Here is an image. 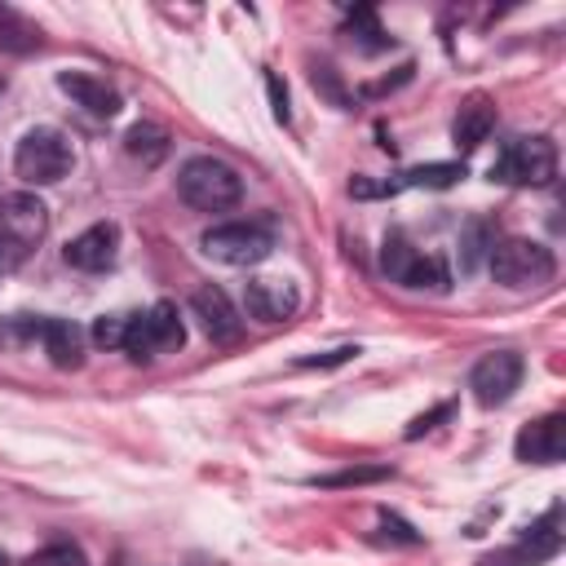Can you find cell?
Returning <instances> with one entry per match:
<instances>
[{
	"mask_svg": "<svg viewBox=\"0 0 566 566\" xmlns=\"http://www.w3.org/2000/svg\"><path fill=\"white\" fill-rule=\"evenodd\" d=\"M177 190L190 208L199 212H226L243 199V177L226 164V159H212V155H195L181 164L177 172Z\"/></svg>",
	"mask_w": 566,
	"mask_h": 566,
	"instance_id": "1",
	"label": "cell"
},
{
	"mask_svg": "<svg viewBox=\"0 0 566 566\" xmlns=\"http://www.w3.org/2000/svg\"><path fill=\"white\" fill-rule=\"evenodd\" d=\"M49 230V208L35 195L0 199V270H18Z\"/></svg>",
	"mask_w": 566,
	"mask_h": 566,
	"instance_id": "2",
	"label": "cell"
},
{
	"mask_svg": "<svg viewBox=\"0 0 566 566\" xmlns=\"http://www.w3.org/2000/svg\"><path fill=\"white\" fill-rule=\"evenodd\" d=\"M71 159H75V150H71V137L62 128H31L13 150V168L27 186L62 181L71 172Z\"/></svg>",
	"mask_w": 566,
	"mask_h": 566,
	"instance_id": "3",
	"label": "cell"
},
{
	"mask_svg": "<svg viewBox=\"0 0 566 566\" xmlns=\"http://www.w3.org/2000/svg\"><path fill=\"white\" fill-rule=\"evenodd\" d=\"M491 177L504 186H548L557 177V146L548 137H513L500 159L491 164Z\"/></svg>",
	"mask_w": 566,
	"mask_h": 566,
	"instance_id": "4",
	"label": "cell"
},
{
	"mask_svg": "<svg viewBox=\"0 0 566 566\" xmlns=\"http://www.w3.org/2000/svg\"><path fill=\"white\" fill-rule=\"evenodd\" d=\"M486 265H491L495 283H504V287H539L557 270L553 252L544 243H535V239H500L491 248Z\"/></svg>",
	"mask_w": 566,
	"mask_h": 566,
	"instance_id": "5",
	"label": "cell"
},
{
	"mask_svg": "<svg viewBox=\"0 0 566 566\" xmlns=\"http://www.w3.org/2000/svg\"><path fill=\"white\" fill-rule=\"evenodd\" d=\"M199 248H203L212 261H221V265H256V261L270 256L274 234H270V226H261V221H226V226L203 230Z\"/></svg>",
	"mask_w": 566,
	"mask_h": 566,
	"instance_id": "6",
	"label": "cell"
},
{
	"mask_svg": "<svg viewBox=\"0 0 566 566\" xmlns=\"http://www.w3.org/2000/svg\"><path fill=\"white\" fill-rule=\"evenodd\" d=\"M181 340H186V327H181L177 305L159 301V305H150L146 314H133V327H128L124 354H128V358H137V363H146V358H155V354L177 349Z\"/></svg>",
	"mask_w": 566,
	"mask_h": 566,
	"instance_id": "7",
	"label": "cell"
},
{
	"mask_svg": "<svg viewBox=\"0 0 566 566\" xmlns=\"http://www.w3.org/2000/svg\"><path fill=\"white\" fill-rule=\"evenodd\" d=\"M380 265H385V274H389L398 287H433V292L447 287V265H442L438 256L416 252L402 234H389V239H385Z\"/></svg>",
	"mask_w": 566,
	"mask_h": 566,
	"instance_id": "8",
	"label": "cell"
},
{
	"mask_svg": "<svg viewBox=\"0 0 566 566\" xmlns=\"http://www.w3.org/2000/svg\"><path fill=\"white\" fill-rule=\"evenodd\" d=\"M517 385H522V358H517L513 349H495V354L478 358L473 371H469V389H473V398H478L482 407L509 402Z\"/></svg>",
	"mask_w": 566,
	"mask_h": 566,
	"instance_id": "9",
	"label": "cell"
},
{
	"mask_svg": "<svg viewBox=\"0 0 566 566\" xmlns=\"http://www.w3.org/2000/svg\"><path fill=\"white\" fill-rule=\"evenodd\" d=\"M553 526H557V509H553L539 526H526L522 544H513V548H504V553H491V557H482L478 566H539L544 557H553V553L562 548V531H553Z\"/></svg>",
	"mask_w": 566,
	"mask_h": 566,
	"instance_id": "10",
	"label": "cell"
},
{
	"mask_svg": "<svg viewBox=\"0 0 566 566\" xmlns=\"http://www.w3.org/2000/svg\"><path fill=\"white\" fill-rule=\"evenodd\" d=\"M115 252H119V226L102 221V226H88L84 234H75L66 243V265H75L84 274H97V270L115 265Z\"/></svg>",
	"mask_w": 566,
	"mask_h": 566,
	"instance_id": "11",
	"label": "cell"
},
{
	"mask_svg": "<svg viewBox=\"0 0 566 566\" xmlns=\"http://www.w3.org/2000/svg\"><path fill=\"white\" fill-rule=\"evenodd\" d=\"M513 451H517V460H526V464H557V460L566 455V420H562V416H544V420L526 424V429L517 433Z\"/></svg>",
	"mask_w": 566,
	"mask_h": 566,
	"instance_id": "12",
	"label": "cell"
},
{
	"mask_svg": "<svg viewBox=\"0 0 566 566\" xmlns=\"http://www.w3.org/2000/svg\"><path fill=\"white\" fill-rule=\"evenodd\" d=\"M190 310H195V318H199V327L212 336V340H234L239 336V310L230 305V296L221 292V287H212V283H203V287H195L190 292Z\"/></svg>",
	"mask_w": 566,
	"mask_h": 566,
	"instance_id": "13",
	"label": "cell"
},
{
	"mask_svg": "<svg viewBox=\"0 0 566 566\" xmlns=\"http://www.w3.org/2000/svg\"><path fill=\"white\" fill-rule=\"evenodd\" d=\"M296 305H301V296L287 279H252L248 283V314L261 323H283L296 314Z\"/></svg>",
	"mask_w": 566,
	"mask_h": 566,
	"instance_id": "14",
	"label": "cell"
},
{
	"mask_svg": "<svg viewBox=\"0 0 566 566\" xmlns=\"http://www.w3.org/2000/svg\"><path fill=\"white\" fill-rule=\"evenodd\" d=\"M495 128V102L486 93H469L451 119V142L460 150H478L486 142V133Z\"/></svg>",
	"mask_w": 566,
	"mask_h": 566,
	"instance_id": "15",
	"label": "cell"
},
{
	"mask_svg": "<svg viewBox=\"0 0 566 566\" xmlns=\"http://www.w3.org/2000/svg\"><path fill=\"white\" fill-rule=\"evenodd\" d=\"M57 88L75 102V106H84L88 115H102V119H111L115 111H119V93L106 84V80H97V75H84V71H62L57 75Z\"/></svg>",
	"mask_w": 566,
	"mask_h": 566,
	"instance_id": "16",
	"label": "cell"
},
{
	"mask_svg": "<svg viewBox=\"0 0 566 566\" xmlns=\"http://www.w3.org/2000/svg\"><path fill=\"white\" fill-rule=\"evenodd\" d=\"M40 345L53 358V367H80L84 363V332L75 323H66V318H44Z\"/></svg>",
	"mask_w": 566,
	"mask_h": 566,
	"instance_id": "17",
	"label": "cell"
},
{
	"mask_svg": "<svg viewBox=\"0 0 566 566\" xmlns=\"http://www.w3.org/2000/svg\"><path fill=\"white\" fill-rule=\"evenodd\" d=\"M491 248H495V234H491V226H486L482 217L464 221V230H460V274H473V270H482V265H486V256H491Z\"/></svg>",
	"mask_w": 566,
	"mask_h": 566,
	"instance_id": "18",
	"label": "cell"
},
{
	"mask_svg": "<svg viewBox=\"0 0 566 566\" xmlns=\"http://www.w3.org/2000/svg\"><path fill=\"white\" fill-rule=\"evenodd\" d=\"M124 150L150 168V164H159V159L168 155V133H164L159 124H133V128L124 133Z\"/></svg>",
	"mask_w": 566,
	"mask_h": 566,
	"instance_id": "19",
	"label": "cell"
},
{
	"mask_svg": "<svg viewBox=\"0 0 566 566\" xmlns=\"http://www.w3.org/2000/svg\"><path fill=\"white\" fill-rule=\"evenodd\" d=\"M464 177V164H420V168H407L402 181H394V190L402 186H429V190H447Z\"/></svg>",
	"mask_w": 566,
	"mask_h": 566,
	"instance_id": "20",
	"label": "cell"
},
{
	"mask_svg": "<svg viewBox=\"0 0 566 566\" xmlns=\"http://www.w3.org/2000/svg\"><path fill=\"white\" fill-rule=\"evenodd\" d=\"M0 49H13V53H27V49H40V31L31 22H22L18 13L0 9Z\"/></svg>",
	"mask_w": 566,
	"mask_h": 566,
	"instance_id": "21",
	"label": "cell"
},
{
	"mask_svg": "<svg viewBox=\"0 0 566 566\" xmlns=\"http://www.w3.org/2000/svg\"><path fill=\"white\" fill-rule=\"evenodd\" d=\"M40 327H44V318H31V314H9V318H0V349H18V345L40 340Z\"/></svg>",
	"mask_w": 566,
	"mask_h": 566,
	"instance_id": "22",
	"label": "cell"
},
{
	"mask_svg": "<svg viewBox=\"0 0 566 566\" xmlns=\"http://www.w3.org/2000/svg\"><path fill=\"white\" fill-rule=\"evenodd\" d=\"M128 327H133V314H102V318L93 323V340H97L102 349H124Z\"/></svg>",
	"mask_w": 566,
	"mask_h": 566,
	"instance_id": "23",
	"label": "cell"
},
{
	"mask_svg": "<svg viewBox=\"0 0 566 566\" xmlns=\"http://www.w3.org/2000/svg\"><path fill=\"white\" fill-rule=\"evenodd\" d=\"M27 566H88V557H84L75 544H49V548L31 553Z\"/></svg>",
	"mask_w": 566,
	"mask_h": 566,
	"instance_id": "24",
	"label": "cell"
},
{
	"mask_svg": "<svg viewBox=\"0 0 566 566\" xmlns=\"http://www.w3.org/2000/svg\"><path fill=\"white\" fill-rule=\"evenodd\" d=\"M349 27H358V31H354V35H358V44H363V49H371V53L389 44V40H385V31L376 27V13H371V9H354Z\"/></svg>",
	"mask_w": 566,
	"mask_h": 566,
	"instance_id": "25",
	"label": "cell"
},
{
	"mask_svg": "<svg viewBox=\"0 0 566 566\" xmlns=\"http://www.w3.org/2000/svg\"><path fill=\"white\" fill-rule=\"evenodd\" d=\"M389 478L385 464H371V469H345V473H327V478H314L318 486H363V482H380Z\"/></svg>",
	"mask_w": 566,
	"mask_h": 566,
	"instance_id": "26",
	"label": "cell"
},
{
	"mask_svg": "<svg viewBox=\"0 0 566 566\" xmlns=\"http://www.w3.org/2000/svg\"><path fill=\"white\" fill-rule=\"evenodd\" d=\"M451 402H438L433 411H424V416H416L407 429H402V438H420V433H429V429H438V420H451Z\"/></svg>",
	"mask_w": 566,
	"mask_h": 566,
	"instance_id": "27",
	"label": "cell"
},
{
	"mask_svg": "<svg viewBox=\"0 0 566 566\" xmlns=\"http://www.w3.org/2000/svg\"><path fill=\"white\" fill-rule=\"evenodd\" d=\"M358 354V345H340V349H327V354H310V358H296V367H336V363H349Z\"/></svg>",
	"mask_w": 566,
	"mask_h": 566,
	"instance_id": "28",
	"label": "cell"
},
{
	"mask_svg": "<svg viewBox=\"0 0 566 566\" xmlns=\"http://www.w3.org/2000/svg\"><path fill=\"white\" fill-rule=\"evenodd\" d=\"M265 88H270V106H274V119H287V88H283V80L270 71L265 75Z\"/></svg>",
	"mask_w": 566,
	"mask_h": 566,
	"instance_id": "29",
	"label": "cell"
},
{
	"mask_svg": "<svg viewBox=\"0 0 566 566\" xmlns=\"http://www.w3.org/2000/svg\"><path fill=\"white\" fill-rule=\"evenodd\" d=\"M314 84H323V88L332 93V102H336V106H345V93H340V84H336L332 66H314Z\"/></svg>",
	"mask_w": 566,
	"mask_h": 566,
	"instance_id": "30",
	"label": "cell"
},
{
	"mask_svg": "<svg viewBox=\"0 0 566 566\" xmlns=\"http://www.w3.org/2000/svg\"><path fill=\"white\" fill-rule=\"evenodd\" d=\"M0 566H9V553H4V548H0Z\"/></svg>",
	"mask_w": 566,
	"mask_h": 566,
	"instance_id": "31",
	"label": "cell"
}]
</instances>
